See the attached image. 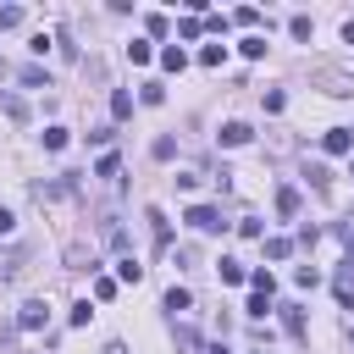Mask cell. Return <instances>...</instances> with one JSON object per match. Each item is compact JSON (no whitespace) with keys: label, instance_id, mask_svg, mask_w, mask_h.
Instances as JSON below:
<instances>
[{"label":"cell","instance_id":"6da1fadb","mask_svg":"<svg viewBox=\"0 0 354 354\" xmlns=\"http://www.w3.org/2000/svg\"><path fill=\"white\" fill-rule=\"evenodd\" d=\"M188 227H194V232H221V210H216V205H194V210H188Z\"/></svg>","mask_w":354,"mask_h":354},{"label":"cell","instance_id":"7a4b0ae2","mask_svg":"<svg viewBox=\"0 0 354 354\" xmlns=\"http://www.w3.org/2000/svg\"><path fill=\"white\" fill-rule=\"evenodd\" d=\"M44 321H50V310H44V299H28V304L17 310V326H22V332H39Z\"/></svg>","mask_w":354,"mask_h":354},{"label":"cell","instance_id":"3957f363","mask_svg":"<svg viewBox=\"0 0 354 354\" xmlns=\"http://www.w3.org/2000/svg\"><path fill=\"white\" fill-rule=\"evenodd\" d=\"M321 144H326V155H348V149H354V133H348V127H332Z\"/></svg>","mask_w":354,"mask_h":354},{"label":"cell","instance_id":"277c9868","mask_svg":"<svg viewBox=\"0 0 354 354\" xmlns=\"http://www.w3.org/2000/svg\"><path fill=\"white\" fill-rule=\"evenodd\" d=\"M249 138H254L249 122H227V127H221V144H227V149H238V144H249Z\"/></svg>","mask_w":354,"mask_h":354},{"label":"cell","instance_id":"5b68a950","mask_svg":"<svg viewBox=\"0 0 354 354\" xmlns=\"http://www.w3.org/2000/svg\"><path fill=\"white\" fill-rule=\"evenodd\" d=\"M66 271H94V254H88L83 243H72V249H66Z\"/></svg>","mask_w":354,"mask_h":354},{"label":"cell","instance_id":"8992f818","mask_svg":"<svg viewBox=\"0 0 354 354\" xmlns=\"http://www.w3.org/2000/svg\"><path fill=\"white\" fill-rule=\"evenodd\" d=\"M282 326H288V337H304V310L299 304H282Z\"/></svg>","mask_w":354,"mask_h":354},{"label":"cell","instance_id":"52a82bcc","mask_svg":"<svg viewBox=\"0 0 354 354\" xmlns=\"http://www.w3.org/2000/svg\"><path fill=\"white\" fill-rule=\"evenodd\" d=\"M127 61H133V66H149V61H155V44L133 39V44H127Z\"/></svg>","mask_w":354,"mask_h":354},{"label":"cell","instance_id":"ba28073f","mask_svg":"<svg viewBox=\"0 0 354 354\" xmlns=\"http://www.w3.org/2000/svg\"><path fill=\"white\" fill-rule=\"evenodd\" d=\"M111 116H116V122H127V116H133V94H127V88H116V94H111Z\"/></svg>","mask_w":354,"mask_h":354},{"label":"cell","instance_id":"9c48e42d","mask_svg":"<svg viewBox=\"0 0 354 354\" xmlns=\"http://www.w3.org/2000/svg\"><path fill=\"white\" fill-rule=\"evenodd\" d=\"M160 66H166V72H183V66H188V55H183L177 44H166V50H160Z\"/></svg>","mask_w":354,"mask_h":354},{"label":"cell","instance_id":"30bf717a","mask_svg":"<svg viewBox=\"0 0 354 354\" xmlns=\"http://www.w3.org/2000/svg\"><path fill=\"white\" fill-rule=\"evenodd\" d=\"M144 221H149V227H155V243H160V249H166V238H171V227H166V216H160V210H149V216H144Z\"/></svg>","mask_w":354,"mask_h":354},{"label":"cell","instance_id":"8fae6325","mask_svg":"<svg viewBox=\"0 0 354 354\" xmlns=\"http://www.w3.org/2000/svg\"><path fill=\"white\" fill-rule=\"evenodd\" d=\"M188 304H194V293H188V288H171V293H166V310H171V315H177V310H188Z\"/></svg>","mask_w":354,"mask_h":354},{"label":"cell","instance_id":"7c38bea8","mask_svg":"<svg viewBox=\"0 0 354 354\" xmlns=\"http://www.w3.org/2000/svg\"><path fill=\"white\" fill-rule=\"evenodd\" d=\"M288 33H293V39H304V44H310V33H315V22H310V17H293V22H288Z\"/></svg>","mask_w":354,"mask_h":354},{"label":"cell","instance_id":"4fadbf2b","mask_svg":"<svg viewBox=\"0 0 354 354\" xmlns=\"http://www.w3.org/2000/svg\"><path fill=\"white\" fill-rule=\"evenodd\" d=\"M199 61H205V66H221V61H227V44H205Z\"/></svg>","mask_w":354,"mask_h":354},{"label":"cell","instance_id":"5bb4252c","mask_svg":"<svg viewBox=\"0 0 354 354\" xmlns=\"http://www.w3.org/2000/svg\"><path fill=\"white\" fill-rule=\"evenodd\" d=\"M249 282H254V293H266V299H271V288H277L271 271H249Z\"/></svg>","mask_w":354,"mask_h":354},{"label":"cell","instance_id":"9a60e30c","mask_svg":"<svg viewBox=\"0 0 354 354\" xmlns=\"http://www.w3.org/2000/svg\"><path fill=\"white\" fill-rule=\"evenodd\" d=\"M11 28H22V6H6L0 11V33H11Z\"/></svg>","mask_w":354,"mask_h":354},{"label":"cell","instance_id":"2e32d148","mask_svg":"<svg viewBox=\"0 0 354 354\" xmlns=\"http://www.w3.org/2000/svg\"><path fill=\"white\" fill-rule=\"evenodd\" d=\"M238 50H243V55H249V61H260V55H266V39H254V33H249V39H243V44H238Z\"/></svg>","mask_w":354,"mask_h":354},{"label":"cell","instance_id":"e0dca14e","mask_svg":"<svg viewBox=\"0 0 354 354\" xmlns=\"http://www.w3.org/2000/svg\"><path fill=\"white\" fill-rule=\"evenodd\" d=\"M44 149H66V127H44Z\"/></svg>","mask_w":354,"mask_h":354},{"label":"cell","instance_id":"ac0fdd59","mask_svg":"<svg viewBox=\"0 0 354 354\" xmlns=\"http://www.w3.org/2000/svg\"><path fill=\"white\" fill-rule=\"evenodd\" d=\"M116 171H122V160H116V155H100V166H94V177H116Z\"/></svg>","mask_w":354,"mask_h":354},{"label":"cell","instance_id":"d6986e66","mask_svg":"<svg viewBox=\"0 0 354 354\" xmlns=\"http://www.w3.org/2000/svg\"><path fill=\"white\" fill-rule=\"evenodd\" d=\"M304 177H310V183H315V188H321V194H326V188H332V171H326V166H310V171H304Z\"/></svg>","mask_w":354,"mask_h":354},{"label":"cell","instance_id":"ffe728a7","mask_svg":"<svg viewBox=\"0 0 354 354\" xmlns=\"http://www.w3.org/2000/svg\"><path fill=\"white\" fill-rule=\"evenodd\" d=\"M277 210H282V216H293V210H299V194H293V188H282V194H277Z\"/></svg>","mask_w":354,"mask_h":354},{"label":"cell","instance_id":"44dd1931","mask_svg":"<svg viewBox=\"0 0 354 354\" xmlns=\"http://www.w3.org/2000/svg\"><path fill=\"white\" fill-rule=\"evenodd\" d=\"M266 254H271V260H288V254H293V243H288V238H271V243H266Z\"/></svg>","mask_w":354,"mask_h":354},{"label":"cell","instance_id":"7402d4cb","mask_svg":"<svg viewBox=\"0 0 354 354\" xmlns=\"http://www.w3.org/2000/svg\"><path fill=\"white\" fill-rule=\"evenodd\" d=\"M17 271H22V249H11V254H6V266H0V277H6V282H11V277H17Z\"/></svg>","mask_w":354,"mask_h":354},{"label":"cell","instance_id":"603a6c76","mask_svg":"<svg viewBox=\"0 0 354 354\" xmlns=\"http://www.w3.org/2000/svg\"><path fill=\"white\" fill-rule=\"evenodd\" d=\"M116 277H122V282H138V277H144V266H138V260H122V266H116Z\"/></svg>","mask_w":354,"mask_h":354},{"label":"cell","instance_id":"cb8c5ba5","mask_svg":"<svg viewBox=\"0 0 354 354\" xmlns=\"http://www.w3.org/2000/svg\"><path fill=\"white\" fill-rule=\"evenodd\" d=\"M243 277H249V271H243L238 260H221V282H243Z\"/></svg>","mask_w":354,"mask_h":354},{"label":"cell","instance_id":"d4e9b609","mask_svg":"<svg viewBox=\"0 0 354 354\" xmlns=\"http://www.w3.org/2000/svg\"><path fill=\"white\" fill-rule=\"evenodd\" d=\"M177 343H183L188 354H199V332H194V326H177Z\"/></svg>","mask_w":354,"mask_h":354},{"label":"cell","instance_id":"484cf974","mask_svg":"<svg viewBox=\"0 0 354 354\" xmlns=\"http://www.w3.org/2000/svg\"><path fill=\"white\" fill-rule=\"evenodd\" d=\"M199 28H205L199 17H183V22H177V33H183V39H199Z\"/></svg>","mask_w":354,"mask_h":354},{"label":"cell","instance_id":"4316f807","mask_svg":"<svg viewBox=\"0 0 354 354\" xmlns=\"http://www.w3.org/2000/svg\"><path fill=\"white\" fill-rule=\"evenodd\" d=\"M22 83H28V88H39V83H44V88H50V77H44V72H39V66H22Z\"/></svg>","mask_w":354,"mask_h":354},{"label":"cell","instance_id":"83f0119b","mask_svg":"<svg viewBox=\"0 0 354 354\" xmlns=\"http://www.w3.org/2000/svg\"><path fill=\"white\" fill-rule=\"evenodd\" d=\"M138 100H144V105H160V100H166V88H160V83H144V94H138Z\"/></svg>","mask_w":354,"mask_h":354},{"label":"cell","instance_id":"f1b7e54d","mask_svg":"<svg viewBox=\"0 0 354 354\" xmlns=\"http://www.w3.org/2000/svg\"><path fill=\"white\" fill-rule=\"evenodd\" d=\"M88 315H94V310H88V299H83V304H72V315H66V321H72V326H88Z\"/></svg>","mask_w":354,"mask_h":354},{"label":"cell","instance_id":"f546056e","mask_svg":"<svg viewBox=\"0 0 354 354\" xmlns=\"http://www.w3.org/2000/svg\"><path fill=\"white\" fill-rule=\"evenodd\" d=\"M100 354H127V343H105V348H100Z\"/></svg>","mask_w":354,"mask_h":354},{"label":"cell","instance_id":"4dcf8cb0","mask_svg":"<svg viewBox=\"0 0 354 354\" xmlns=\"http://www.w3.org/2000/svg\"><path fill=\"white\" fill-rule=\"evenodd\" d=\"M205 354H227V348H221V343H210V348H205Z\"/></svg>","mask_w":354,"mask_h":354}]
</instances>
